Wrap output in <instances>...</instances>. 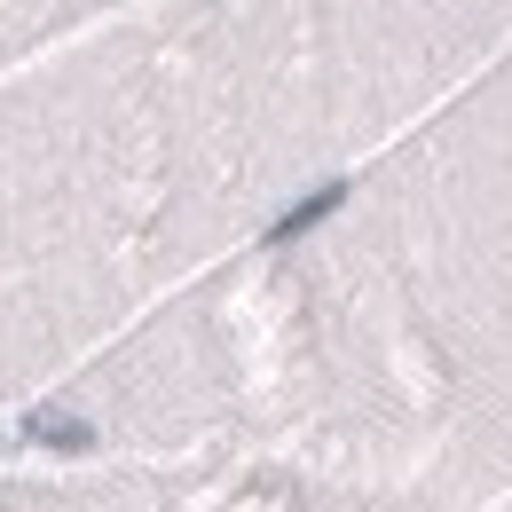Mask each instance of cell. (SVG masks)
I'll use <instances>...</instances> for the list:
<instances>
[{"mask_svg":"<svg viewBox=\"0 0 512 512\" xmlns=\"http://www.w3.org/2000/svg\"><path fill=\"white\" fill-rule=\"evenodd\" d=\"M24 442L79 457V449H95V426H87V418H71V410H32V418H24Z\"/></svg>","mask_w":512,"mask_h":512,"instance_id":"obj_1","label":"cell"}]
</instances>
